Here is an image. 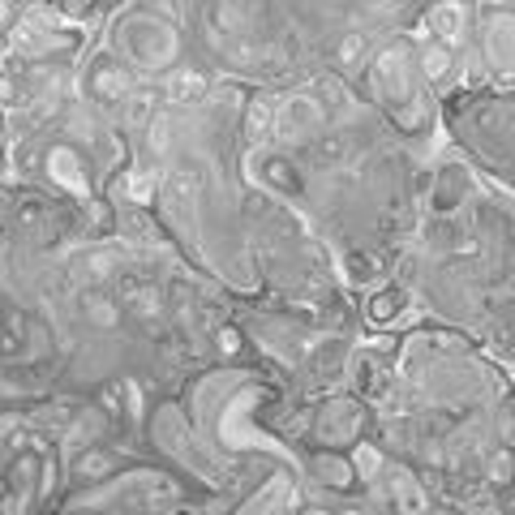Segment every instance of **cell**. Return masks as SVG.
I'll return each mask as SVG.
<instances>
[{
  "label": "cell",
  "mask_w": 515,
  "mask_h": 515,
  "mask_svg": "<svg viewBox=\"0 0 515 515\" xmlns=\"http://www.w3.org/2000/svg\"><path fill=\"white\" fill-rule=\"evenodd\" d=\"M86 306H91V314H95V318L112 322V306H108V301H99V296H86Z\"/></svg>",
  "instance_id": "obj_1"
}]
</instances>
